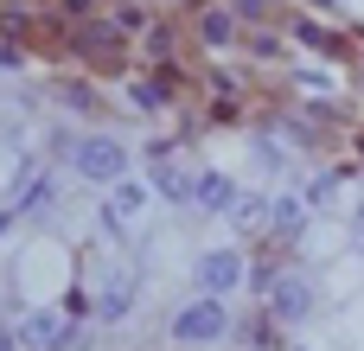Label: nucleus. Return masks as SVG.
Wrapping results in <instances>:
<instances>
[{
	"mask_svg": "<svg viewBox=\"0 0 364 351\" xmlns=\"http://www.w3.org/2000/svg\"><path fill=\"white\" fill-rule=\"evenodd\" d=\"M230 13H237L243 26H262V19H269V0H230Z\"/></svg>",
	"mask_w": 364,
	"mask_h": 351,
	"instance_id": "18",
	"label": "nucleus"
},
{
	"mask_svg": "<svg viewBox=\"0 0 364 351\" xmlns=\"http://www.w3.org/2000/svg\"><path fill=\"white\" fill-rule=\"evenodd\" d=\"M141 211H147V192H141V185H128V179H122V185H115V198H109V224H115V230H122V224H134V217H141Z\"/></svg>",
	"mask_w": 364,
	"mask_h": 351,
	"instance_id": "11",
	"label": "nucleus"
},
{
	"mask_svg": "<svg viewBox=\"0 0 364 351\" xmlns=\"http://www.w3.org/2000/svg\"><path fill=\"white\" fill-rule=\"evenodd\" d=\"M0 351H19V339H13V333H0Z\"/></svg>",
	"mask_w": 364,
	"mask_h": 351,
	"instance_id": "21",
	"label": "nucleus"
},
{
	"mask_svg": "<svg viewBox=\"0 0 364 351\" xmlns=\"http://www.w3.org/2000/svg\"><path fill=\"white\" fill-rule=\"evenodd\" d=\"M128 307H134V281L128 275H115V281L96 288V320H128Z\"/></svg>",
	"mask_w": 364,
	"mask_h": 351,
	"instance_id": "8",
	"label": "nucleus"
},
{
	"mask_svg": "<svg viewBox=\"0 0 364 351\" xmlns=\"http://www.w3.org/2000/svg\"><path fill=\"white\" fill-rule=\"evenodd\" d=\"M269 211H275V205H262V198L250 192V198H237V205H230V224H237V230H256Z\"/></svg>",
	"mask_w": 364,
	"mask_h": 351,
	"instance_id": "17",
	"label": "nucleus"
},
{
	"mask_svg": "<svg viewBox=\"0 0 364 351\" xmlns=\"http://www.w3.org/2000/svg\"><path fill=\"white\" fill-rule=\"evenodd\" d=\"M307 313H314V288H307L301 275H275V288H269V320L301 326Z\"/></svg>",
	"mask_w": 364,
	"mask_h": 351,
	"instance_id": "4",
	"label": "nucleus"
},
{
	"mask_svg": "<svg viewBox=\"0 0 364 351\" xmlns=\"http://www.w3.org/2000/svg\"><path fill=\"white\" fill-rule=\"evenodd\" d=\"M269 224H275L282 237H301V230H307V205H301V198H275V217H269Z\"/></svg>",
	"mask_w": 364,
	"mask_h": 351,
	"instance_id": "14",
	"label": "nucleus"
},
{
	"mask_svg": "<svg viewBox=\"0 0 364 351\" xmlns=\"http://www.w3.org/2000/svg\"><path fill=\"white\" fill-rule=\"evenodd\" d=\"M237 51H243V58H256V64H275V58H282V38H275L269 26H243Z\"/></svg>",
	"mask_w": 364,
	"mask_h": 351,
	"instance_id": "10",
	"label": "nucleus"
},
{
	"mask_svg": "<svg viewBox=\"0 0 364 351\" xmlns=\"http://www.w3.org/2000/svg\"><path fill=\"white\" fill-rule=\"evenodd\" d=\"M70 160H77V173L96 179V185H122V179H128V147H122L115 134H77V141H70Z\"/></svg>",
	"mask_w": 364,
	"mask_h": 351,
	"instance_id": "2",
	"label": "nucleus"
},
{
	"mask_svg": "<svg viewBox=\"0 0 364 351\" xmlns=\"http://www.w3.org/2000/svg\"><path fill=\"white\" fill-rule=\"evenodd\" d=\"M141 58H147V64H166V58H173V32H166V26H147V32H141Z\"/></svg>",
	"mask_w": 364,
	"mask_h": 351,
	"instance_id": "16",
	"label": "nucleus"
},
{
	"mask_svg": "<svg viewBox=\"0 0 364 351\" xmlns=\"http://www.w3.org/2000/svg\"><path fill=\"white\" fill-rule=\"evenodd\" d=\"M358 90H364V64H358Z\"/></svg>",
	"mask_w": 364,
	"mask_h": 351,
	"instance_id": "23",
	"label": "nucleus"
},
{
	"mask_svg": "<svg viewBox=\"0 0 364 351\" xmlns=\"http://www.w3.org/2000/svg\"><path fill=\"white\" fill-rule=\"evenodd\" d=\"M58 333H64V326H58V313H32V320L19 326V339H26L32 351H51V345H58Z\"/></svg>",
	"mask_w": 364,
	"mask_h": 351,
	"instance_id": "12",
	"label": "nucleus"
},
{
	"mask_svg": "<svg viewBox=\"0 0 364 351\" xmlns=\"http://www.w3.org/2000/svg\"><path fill=\"white\" fill-rule=\"evenodd\" d=\"M358 153H364V128H358Z\"/></svg>",
	"mask_w": 364,
	"mask_h": 351,
	"instance_id": "22",
	"label": "nucleus"
},
{
	"mask_svg": "<svg viewBox=\"0 0 364 351\" xmlns=\"http://www.w3.org/2000/svg\"><path fill=\"white\" fill-rule=\"evenodd\" d=\"M237 198H243V192H237L224 173H198V185H192V205H198L205 217H218V211L230 217V205H237Z\"/></svg>",
	"mask_w": 364,
	"mask_h": 351,
	"instance_id": "5",
	"label": "nucleus"
},
{
	"mask_svg": "<svg viewBox=\"0 0 364 351\" xmlns=\"http://www.w3.org/2000/svg\"><path fill=\"white\" fill-rule=\"evenodd\" d=\"M147 179H154V185H160V192H166L173 205H192V185H198V173H186V166H173L166 153H160V160H147Z\"/></svg>",
	"mask_w": 364,
	"mask_h": 351,
	"instance_id": "7",
	"label": "nucleus"
},
{
	"mask_svg": "<svg viewBox=\"0 0 364 351\" xmlns=\"http://www.w3.org/2000/svg\"><path fill=\"white\" fill-rule=\"evenodd\" d=\"M51 198H58V185H51V173H45V179H32V185H26L19 217H45V205H51Z\"/></svg>",
	"mask_w": 364,
	"mask_h": 351,
	"instance_id": "15",
	"label": "nucleus"
},
{
	"mask_svg": "<svg viewBox=\"0 0 364 351\" xmlns=\"http://www.w3.org/2000/svg\"><path fill=\"white\" fill-rule=\"evenodd\" d=\"M13 64H26V51H19L13 38H0V70H13Z\"/></svg>",
	"mask_w": 364,
	"mask_h": 351,
	"instance_id": "20",
	"label": "nucleus"
},
{
	"mask_svg": "<svg viewBox=\"0 0 364 351\" xmlns=\"http://www.w3.org/2000/svg\"><path fill=\"white\" fill-rule=\"evenodd\" d=\"M294 38H301L307 51H320V58H346V51H352L339 32H326V26H314V19H294Z\"/></svg>",
	"mask_w": 364,
	"mask_h": 351,
	"instance_id": "9",
	"label": "nucleus"
},
{
	"mask_svg": "<svg viewBox=\"0 0 364 351\" xmlns=\"http://www.w3.org/2000/svg\"><path fill=\"white\" fill-rule=\"evenodd\" d=\"M243 281H250V262H243L237 249L198 256V294H230V288H243Z\"/></svg>",
	"mask_w": 364,
	"mask_h": 351,
	"instance_id": "3",
	"label": "nucleus"
},
{
	"mask_svg": "<svg viewBox=\"0 0 364 351\" xmlns=\"http://www.w3.org/2000/svg\"><path fill=\"white\" fill-rule=\"evenodd\" d=\"M58 13H64V19H77V26H90V19H96V0H64Z\"/></svg>",
	"mask_w": 364,
	"mask_h": 351,
	"instance_id": "19",
	"label": "nucleus"
},
{
	"mask_svg": "<svg viewBox=\"0 0 364 351\" xmlns=\"http://www.w3.org/2000/svg\"><path fill=\"white\" fill-rule=\"evenodd\" d=\"M128 96H134V109H141V115H160V109H166V102H173V96H166V83H160V77H141V83H134V90H128Z\"/></svg>",
	"mask_w": 364,
	"mask_h": 351,
	"instance_id": "13",
	"label": "nucleus"
},
{
	"mask_svg": "<svg viewBox=\"0 0 364 351\" xmlns=\"http://www.w3.org/2000/svg\"><path fill=\"white\" fill-rule=\"evenodd\" d=\"M230 333H237V320L224 313V294H198V301H186L173 313V339L179 345H218Z\"/></svg>",
	"mask_w": 364,
	"mask_h": 351,
	"instance_id": "1",
	"label": "nucleus"
},
{
	"mask_svg": "<svg viewBox=\"0 0 364 351\" xmlns=\"http://www.w3.org/2000/svg\"><path fill=\"white\" fill-rule=\"evenodd\" d=\"M198 38L224 51V45H237V38H243V19H237L230 6H198Z\"/></svg>",
	"mask_w": 364,
	"mask_h": 351,
	"instance_id": "6",
	"label": "nucleus"
}]
</instances>
